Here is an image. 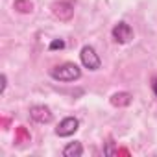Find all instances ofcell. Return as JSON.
Returning a JSON list of instances; mask_svg holds the SVG:
<instances>
[{
  "label": "cell",
  "instance_id": "1",
  "mask_svg": "<svg viewBox=\"0 0 157 157\" xmlns=\"http://www.w3.org/2000/svg\"><path fill=\"white\" fill-rule=\"evenodd\" d=\"M50 76L54 78L56 82H76L82 78V68L78 67L76 63H63V65H57L50 70Z\"/></svg>",
  "mask_w": 157,
  "mask_h": 157
},
{
  "label": "cell",
  "instance_id": "2",
  "mask_svg": "<svg viewBox=\"0 0 157 157\" xmlns=\"http://www.w3.org/2000/svg\"><path fill=\"white\" fill-rule=\"evenodd\" d=\"M80 59H82V65L89 70H98L102 67V61H100V56L96 54V50L89 44H85L80 52Z\"/></svg>",
  "mask_w": 157,
  "mask_h": 157
},
{
  "label": "cell",
  "instance_id": "3",
  "mask_svg": "<svg viewBox=\"0 0 157 157\" xmlns=\"http://www.w3.org/2000/svg\"><path fill=\"white\" fill-rule=\"evenodd\" d=\"M78 128H80V120L74 118V117H67L56 128V135L57 137H70V135H74L78 131Z\"/></svg>",
  "mask_w": 157,
  "mask_h": 157
},
{
  "label": "cell",
  "instance_id": "4",
  "mask_svg": "<svg viewBox=\"0 0 157 157\" xmlns=\"http://www.w3.org/2000/svg\"><path fill=\"white\" fill-rule=\"evenodd\" d=\"M113 39L120 44L124 43H129L133 39V28L128 24V22H118L115 28H113Z\"/></svg>",
  "mask_w": 157,
  "mask_h": 157
},
{
  "label": "cell",
  "instance_id": "5",
  "mask_svg": "<svg viewBox=\"0 0 157 157\" xmlns=\"http://www.w3.org/2000/svg\"><path fill=\"white\" fill-rule=\"evenodd\" d=\"M30 117L37 124H48V122H52V111L46 105H33L30 109Z\"/></svg>",
  "mask_w": 157,
  "mask_h": 157
},
{
  "label": "cell",
  "instance_id": "6",
  "mask_svg": "<svg viewBox=\"0 0 157 157\" xmlns=\"http://www.w3.org/2000/svg\"><path fill=\"white\" fill-rule=\"evenodd\" d=\"M52 13L59 21H70L74 15V8L68 2H56V4H52Z\"/></svg>",
  "mask_w": 157,
  "mask_h": 157
},
{
  "label": "cell",
  "instance_id": "7",
  "mask_svg": "<svg viewBox=\"0 0 157 157\" xmlns=\"http://www.w3.org/2000/svg\"><path fill=\"white\" fill-rule=\"evenodd\" d=\"M63 155H65V157H82V155H83V146H82V142H78V140L68 142V144L63 148Z\"/></svg>",
  "mask_w": 157,
  "mask_h": 157
},
{
  "label": "cell",
  "instance_id": "8",
  "mask_svg": "<svg viewBox=\"0 0 157 157\" xmlns=\"http://www.w3.org/2000/svg\"><path fill=\"white\" fill-rule=\"evenodd\" d=\"M111 104L115 107H128L131 104V94L129 93H117L111 96Z\"/></svg>",
  "mask_w": 157,
  "mask_h": 157
},
{
  "label": "cell",
  "instance_id": "9",
  "mask_svg": "<svg viewBox=\"0 0 157 157\" xmlns=\"http://www.w3.org/2000/svg\"><path fill=\"white\" fill-rule=\"evenodd\" d=\"M15 10L21 11V13H32L33 4L28 2V0H15Z\"/></svg>",
  "mask_w": 157,
  "mask_h": 157
},
{
  "label": "cell",
  "instance_id": "10",
  "mask_svg": "<svg viewBox=\"0 0 157 157\" xmlns=\"http://www.w3.org/2000/svg\"><path fill=\"white\" fill-rule=\"evenodd\" d=\"M48 48H50V50H63V48H65V41H63V39H56V41L50 43Z\"/></svg>",
  "mask_w": 157,
  "mask_h": 157
},
{
  "label": "cell",
  "instance_id": "11",
  "mask_svg": "<svg viewBox=\"0 0 157 157\" xmlns=\"http://www.w3.org/2000/svg\"><path fill=\"white\" fill-rule=\"evenodd\" d=\"M6 87H8V76L6 74H2V89H0V93H6Z\"/></svg>",
  "mask_w": 157,
  "mask_h": 157
},
{
  "label": "cell",
  "instance_id": "12",
  "mask_svg": "<svg viewBox=\"0 0 157 157\" xmlns=\"http://www.w3.org/2000/svg\"><path fill=\"white\" fill-rule=\"evenodd\" d=\"M104 153H105V155H113V153H115V150H113V142H107V148L104 150Z\"/></svg>",
  "mask_w": 157,
  "mask_h": 157
},
{
  "label": "cell",
  "instance_id": "13",
  "mask_svg": "<svg viewBox=\"0 0 157 157\" xmlns=\"http://www.w3.org/2000/svg\"><path fill=\"white\" fill-rule=\"evenodd\" d=\"M151 91H153V94L157 98V78H153V80H151Z\"/></svg>",
  "mask_w": 157,
  "mask_h": 157
}]
</instances>
